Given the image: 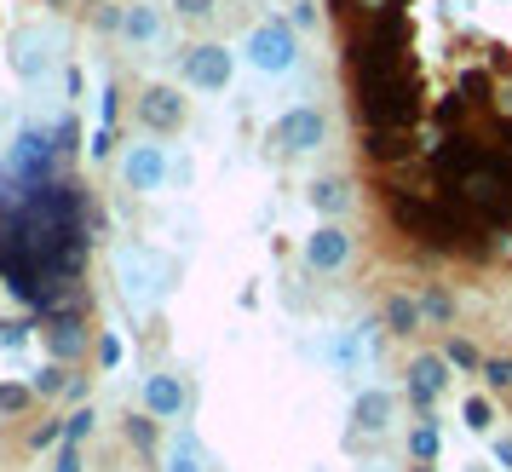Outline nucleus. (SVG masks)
Instances as JSON below:
<instances>
[{"mask_svg":"<svg viewBox=\"0 0 512 472\" xmlns=\"http://www.w3.org/2000/svg\"><path fill=\"white\" fill-rule=\"evenodd\" d=\"M6 64H12L18 81H41V75L58 64V29H41V24L12 29V41H6Z\"/></svg>","mask_w":512,"mask_h":472,"instance_id":"6e6552de","label":"nucleus"},{"mask_svg":"<svg viewBox=\"0 0 512 472\" xmlns=\"http://www.w3.org/2000/svg\"><path fill=\"white\" fill-rule=\"evenodd\" d=\"M420 306H426V323H455V294L449 288H426Z\"/></svg>","mask_w":512,"mask_h":472,"instance_id":"c85d7f7f","label":"nucleus"},{"mask_svg":"<svg viewBox=\"0 0 512 472\" xmlns=\"http://www.w3.org/2000/svg\"><path fill=\"white\" fill-rule=\"evenodd\" d=\"M461 196H466V208L478 213V225H512V185L507 179H495L489 167L466 179Z\"/></svg>","mask_w":512,"mask_h":472,"instance_id":"9b49d317","label":"nucleus"},{"mask_svg":"<svg viewBox=\"0 0 512 472\" xmlns=\"http://www.w3.org/2000/svg\"><path fill=\"white\" fill-rule=\"evenodd\" d=\"M52 444H64V415H58V421H41L29 432V449H52Z\"/></svg>","mask_w":512,"mask_h":472,"instance_id":"2f4dec72","label":"nucleus"},{"mask_svg":"<svg viewBox=\"0 0 512 472\" xmlns=\"http://www.w3.org/2000/svg\"><path fill=\"white\" fill-rule=\"evenodd\" d=\"M52 139H58V150H75V139H81V127H75V116H64V121H58V133H52Z\"/></svg>","mask_w":512,"mask_h":472,"instance_id":"4c0bfd02","label":"nucleus"},{"mask_svg":"<svg viewBox=\"0 0 512 472\" xmlns=\"http://www.w3.org/2000/svg\"><path fill=\"white\" fill-rule=\"evenodd\" d=\"M41 340H47L52 363H70V357L87 352V323L75 317V311H58V317H47V329H41Z\"/></svg>","mask_w":512,"mask_h":472,"instance_id":"dca6fc26","label":"nucleus"},{"mask_svg":"<svg viewBox=\"0 0 512 472\" xmlns=\"http://www.w3.org/2000/svg\"><path fill=\"white\" fill-rule=\"evenodd\" d=\"M380 323H386V334H420L426 329V306H420L415 294H392L386 311H380Z\"/></svg>","mask_w":512,"mask_h":472,"instance_id":"412c9836","label":"nucleus"},{"mask_svg":"<svg viewBox=\"0 0 512 472\" xmlns=\"http://www.w3.org/2000/svg\"><path fill=\"white\" fill-rule=\"evenodd\" d=\"M236 75V52L225 41H196V47L179 52V81L196 87V93H225Z\"/></svg>","mask_w":512,"mask_h":472,"instance_id":"39448f33","label":"nucleus"},{"mask_svg":"<svg viewBox=\"0 0 512 472\" xmlns=\"http://www.w3.org/2000/svg\"><path fill=\"white\" fill-rule=\"evenodd\" d=\"M133 116H139L144 133H179L190 121V98L179 93V87H167V81H150V87H139V98H133Z\"/></svg>","mask_w":512,"mask_h":472,"instance_id":"1a4fd4ad","label":"nucleus"},{"mask_svg":"<svg viewBox=\"0 0 512 472\" xmlns=\"http://www.w3.org/2000/svg\"><path fill=\"white\" fill-rule=\"evenodd\" d=\"M167 6H173L179 18H208V12L219 6V0H167Z\"/></svg>","mask_w":512,"mask_h":472,"instance_id":"e433bc0d","label":"nucleus"},{"mask_svg":"<svg viewBox=\"0 0 512 472\" xmlns=\"http://www.w3.org/2000/svg\"><path fill=\"white\" fill-rule=\"evenodd\" d=\"M190 403V386L179 369H156V375H144V409L156 415V421H179Z\"/></svg>","mask_w":512,"mask_h":472,"instance_id":"ddd939ff","label":"nucleus"},{"mask_svg":"<svg viewBox=\"0 0 512 472\" xmlns=\"http://www.w3.org/2000/svg\"><path fill=\"white\" fill-rule=\"evenodd\" d=\"M317 18H323V6H317V0H294V12H288V24H294V29H317Z\"/></svg>","mask_w":512,"mask_h":472,"instance_id":"473e14b6","label":"nucleus"},{"mask_svg":"<svg viewBox=\"0 0 512 472\" xmlns=\"http://www.w3.org/2000/svg\"><path fill=\"white\" fill-rule=\"evenodd\" d=\"M12 167H18V179H24V185H47V173H52V133H47V127H29V133H18Z\"/></svg>","mask_w":512,"mask_h":472,"instance_id":"4468645a","label":"nucleus"},{"mask_svg":"<svg viewBox=\"0 0 512 472\" xmlns=\"http://www.w3.org/2000/svg\"><path fill=\"white\" fill-rule=\"evenodd\" d=\"M489 461H495V472H512V432H495V444H489Z\"/></svg>","mask_w":512,"mask_h":472,"instance_id":"f704fd0d","label":"nucleus"},{"mask_svg":"<svg viewBox=\"0 0 512 472\" xmlns=\"http://www.w3.org/2000/svg\"><path fill=\"white\" fill-rule=\"evenodd\" d=\"M409 455H415V461H438V421H432V415H420V421L409 426Z\"/></svg>","mask_w":512,"mask_h":472,"instance_id":"b1692460","label":"nucleus"},{"mask_svg":"<svg viewBox=\"0 0 512 472\" xmlns=\"http://www.w3.org/2000/svg\"><path fill=\"white\" fill-rule=\"evenodd\" d=\"M305 202L323 213V219H340V213L351 208V179H346V173H323V179H311V185H305Z\"/></svg>","mask_w":512,"mask_h":472,"instance_id":"aec40b11","label":"nucleus"},{"mask_svg":"<svg viewBox=\"0 0 512 472\" xmlns=\"http://www.w3.org/2000/svg\"><path fill=\"white\" fill-rule=\"evenodd\" d=\"M357 98V121L363 127H409L420 116V81L415 70H397V75H380V81H357L351 87Z\"/></svg>","mask_w":512,"mask_h":472,"instance_id":"f257e3e1","label":"nucleus"},{"mask_svg":"<svg viewBox=\"0 0 512 472\" xmlns=\"http://www.w3.org/2000/svg\"><path fill=\"white\" fill-rule=\"evenodd\" d=\"M449 375H455V369H449V357L443 352H415L409 357V403H415L420 415L449 392Z\"/></svg>","mask_w":512,"mask_h":472,"instance_id":"f8f14e48","label":"nucleus"},{"mask_svg":"<svg viewBox=\"0 0 512 472\" xmlns=\"http://www.w3.org/2000/svg\"><path fill=\"white\" fill-rule=\"evenodd\" d=\"M351 254H357V242H351V231H346V225H334V219H328V225H317V231L305 236V248H300L305 271H317V277L346 271Z\"/></svg>","mask_w":512,"mask_h":472,"instance_id":"9d476101","label":"nucleus"},{"mask_svg":"<svg viewBox=\"0 0 512 472\" xmlns=\"http://www.w3.org/2000/svg\"><path fill=\"white\" fill-rule=\"evenodd\" d=\"M466 472H489V467H466Z\"/></svg>","mask_w":512,"mask_h":472,"instance_id":"37998d69","label":"nucleus"},{"mask_svg":"<svg viewBox=\"0 0 512 472\" xmlns=\"http://www.w3.org/2000/svg\"><path fill=\"white\" fill-rule=\"evenodd\" d=\"M41 6H52V12H64V6H70V0H41Z\"/></svg>","mask_w":512,"mask_h":472,"instance_id":"79ce46f5","label":"nucleus"},{"mask_svg":"<svg viewBox=\"0 0 512 472\" xmlns=\"http://www.w3.org/2000/svg\"><path fill=\"white\" fill-rule=\"evenodd\" d=\"M466 426H472V432H489V426H495V409H489V398H466Z\"/></svg>","mask_w":512,"mask_h":472,"instance_id":"7c9ffc66","label":"nucleus"},{"mask_svg":"<svg viewBox=\"0 0 512 472\" xmlns=\"http://www.w3.org/2000/svg\"><path fill=\"white\" fill-rule=\"evenodd\" d=\"M0 346L18 352V346H24V323H0Z\"/></svg>","mask_w":512,"mask_h":472,"instance_id":"58836bf2","label":"nucleus"},{"mask_svg":"<svg viewBox=\"0 0 512 472\" xmlns=\"http://www.w3.org/2000/svg\"><path fill=\"white\" fill-rule=\"evenodd\" d=\"M162 35H167L162 6H144V0H133V6H127V18H121V41H127L133 52H144V47H162Z\"/></svg>","mask_w":512,"mask_h":472,"instance_id":"f3484780","label":"nucleus"},{"mask_svg":"<svg viewBox=\"0 0 512 472\" xmlns=\"http://www.w3.org/2000/svg\"><path fill=\"white\" fill-rule=\"evenodd\" d=\"M386 213H392V225L403 236H426L432 213H438V196H426V190H392L386 196Z\"/></svg>","mask_w":512,"mask_h":472,"instance_id":"2eb2a0df","label":"nucleus"},{"mask_svg":"<svg viewBox=\"0 0 512 472\" xmlns=\"http://www.w3.org/2000/svg\"><path fill=\"white\" fill-rule=\"evenodd\" d=\"M363 156H369L374 167L409 162V156H415V133H409V127H374L369 139H363Z\"/></svg>","mask_w":512,"mask_h":472,"instance_id":"6ab92c4d","label":"nucleus"},{"mask_svg":"<svg viewBox=\"0 0 512 472\" xmlns=\"http://www.w3.org/2000/svg\"><path fill=\"white\" fill-rule=\"evenodd\" d=\"M392 415H397V398L386 392V386H363L357 403H351V426H357V432H369V438H374V432H386Z\"/></svg>","mask_w":512,"mask_h":472,"instance_id":"a211bd4d","label":"nucleus"},{"mask_svg":"<svg viewBox=\"0 0 512 472\" xmlns=\"http://www.w3.org/2000/svg\"><path fill=\"white\" fill-rule=\"evenodd\" d=\"M98 369H121V334H98Z\"/></svg>","mask_w":512,"mask_h":472,"instance_id":"72a5a7b5","label":"nucleus"},{"mask_svg":"<svg viewBox=\"0 0 512 472\" xmlns=\"http://www.w3.org/2000/svg\"><path fill=\"white\" fill-rule=\"evenodd\" d=\"M81 461H87V455H81V444H64V449H58V461H52V472H87Z\"/></svg>","mask_w":512,"mask_h":472,"instance_id":"c9c22d12","label":"nucleus"},{"mask_svg":"<svg viewBox=\"0 0 512 472\" xmlns=\"http://www.w3.org/2000/svg\"><path fill=\"white\" fill-rule=\"evenodd\" d=\"M162 472H208V455H202V444H196L190 426H179V438H173V449H167Z\"/></svg>","mask_w":512,"mask_h":472,"instance_id":"4be33fe9","label":"nucleus"},{"mask_svg":"<svg viewBox=\"0 0 512 472\" xmlns=\"http://www.w3.org/2000/svg\"><path fill=\"white\" fill-rule=\"evenodd\" d=\"M93 426H98V409H93V403H75L70 415H64V444H87V438H93Z\"/></svg>","mask_w":512,"mask_h":472,"instance_id":"393cba45","label":"nucleus"},{"mask_svg":"<svg viewBox=\"0 0 512 472\" xmlns=\"http://www.w3.org/2000/svg\"><path fill=\"white\" fill-rule=\"evenodd\" d=\"M271 144H277L282 156H317L328 144V116L317 104H294V110H282L271 121Z\"/></svg>","mask_w":512,"mask_h":472,"instance_id":"423d86ee","label":"nucleus"},{"mask_svg":"<svg viewBox=\"0 0 512 472\" xmlns=\"http://www.w3.org/2000/svg\"><path fill=\"white\" fill-rule=\"evenodd\" d=\"M116 283L139 311H150V306H162L167 288H173V260L156 254V248H144V242H127V248H116Z\"/></svg>","mask_w":512,"mask_h":472,"instance_id":"f03ea898","label":"nucleus"},{"mask_svg":"<svg viewBox=\"0 0 512 472\" xmlns=\"http://www.w3.org/2000/svg\"><path fill=\"white\" fill-rule=\"evenodd\" d=\"M478 375H484L489 392H512V357H507V352H501V357H484V369H478Z\"/></svg>","mask_w":512,"mask_h":472,"instance_id":"c756f323","label":"nucleus"},{"mask_svg":"<svg viewBox=\"0 0 512 472\" xmlns=\"http://www.w3.org/2000/svg\"><path fill=\"white\" fill-rule=\"evenodd\" d=\"M29 403H35V386H24V380H0V415H24Z\"/></svg>","mask_w":512,"mask_h":472,"instance_id":"cd10ccee","label":"nucleus"},{"mask_svg":"<svg viewBox=\"0 0 512 472\" xmlns=\"http://www.w3.org/2000/svg\"><path fill=\"white\" fill-rule=\"evenodd\" d=\"M29 386H35V398H64L70 392V369L64 363H47L41 375H29Z\"/></svg>","mask_w":512,"mask_h":472,"instance_id":"bb28decb","label":"nucleus"},{"mask_svg":"<svg viewBox=\"0 0 512 472\" xmlns=\"http://www.w3.org/2000/svg\"><path fill=\"white\" fill-rule=\"evenodd\" d=\"M121 432H127V444L139 449L144 461L156 455V415H150V409H139V415H127V426H121Z\"/></svg>","mask_w":512,"mask_h":472,"instance_id":"5701e85b","label":"nucleus"},{"mask_svg":"<svg viewBox=\"0 0 512 472\" xmlns=\"http://www.w3.org/2000/svg\"><path fill=\"white\" fill-rule=\"evenodd\" d=\"M443 357H449V369H455V375H478V369H484V352H478L472 340H449Z\"/></svg>","mask_w":512,"mask_h":472,"instance_id":"a878e982","label":"nucleus"},{"mask_svg":"<svg viewBox=\"0 0 512 472\" xmlns=\"http://www.w3.org/2000/svg\"><path fill=\"white\" fill-rule=\"evenodd\" d=\"M242 64L254 75H271V81H282V75L300 70V29L288 24V18H265V24L248 29V41H242Z\"/></svg>","mask_w":512,"mask_h":472,"instance_id":"7ed1b4c3","label":"nucleus"},{"mask_svg":"<svg viewBox=\"0 0 512 472\" xmlns=\"http://www.w3.org/2000/svg\"><path fill=\"white\" fill-rule=\"evenodd\" d=\"M501 150H512V121H501Z\"/></svg>","mask_w":512,"mask_h":472,"instance_id":"a19ab883","label":"nucleus"},{"mask_svg":"<svg viewBox=\"0 0 512 472\" xmlns=\"http://www.w3.org/2000/svg\"><path fill=\"white\" fill-rule=\"evenodd\" d=\"M489 167V150L478 139H466V133H443L432 144V173H438V190H461L472 173H484Z\"/></svg>","mask_w":512,"mask_h":472,"instance_id":"0eeeda50","label":"nucleus"},{"mask_svg":"<svg viewBox=\"0 0 512 472\" xmlns=\"http://www.w3.org/2000/svg\"><path fill=\"white\" fill-rule=\"evenodd\" d=\"M87 386H93V375H70V392H64V398L87 403Z\"/></svg>","mask_w":512,"mask_h":472,"instance_id":"ea45409f","label":"nucleus"},{"mask_svg":"<svg viewBox=\"0 0 512 472\" xmlns=\"http://www.w3.org/2000/svg\"><path fill=\"white\" fill-rule=\"evenodd\" d=\"M116 173H121V185L133 190V196H162L167 179H173V156H167L162 144L133 139V144H121Z\"/></svg>","mask_w":512,"mask_h":472,"instance_id":"20e7f679","label":"nucleus"}]
</instances>
